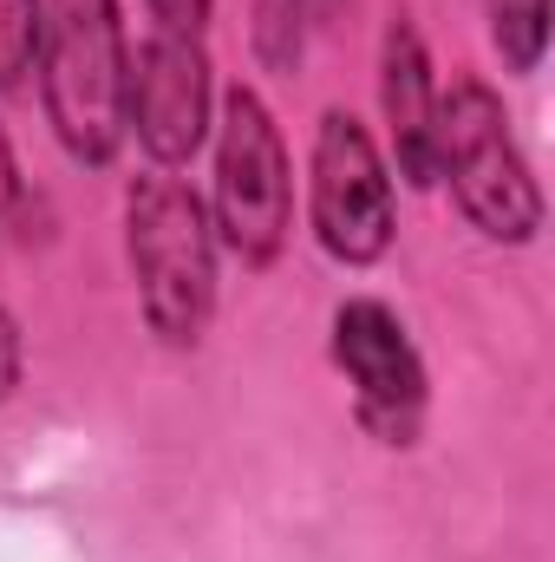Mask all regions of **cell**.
Here are the masks:
<instances>
[{
    "instance_id": "6da1fadb",
    "label": "cell",
    "mask_w": 555,
    "mask_h": 562,
    "mask_svg": "<svg viewBox=\"0 0 555 562\" xmlns=\"http://www.w3.org/2000/svg\"><path fill=\"white\" fill-rule=\"evenodd\" d=\"M125 269L138 288V314L157 347H203L223 294V243L203 190L183 170H150L125 183Z\"/></svg>"
},
{
    "instance_id": "7a4b0ae2",
    "label": "cell",
    "mask_w": 555,
    "mask_h": 562,
    "mask_svg": "<svg viewBox=\"0 0 555 562\" xmlns=\"http://www.w3.org/2000/svg\"><path fill=\"white\" fill-rule=\"evenodd\" d=\"M438 183L490 249H530L550 223L543 177L517 138V119L477 72L438 86Z\"/></svg>"
},
{
    "instance_id": "3957f363",
    "label": "cell",
    "mask_w": 555,
    "mask_h": 562,
    "mask_svg": "<svg viewBox=\"0 0 555 562\" xmlns=\"http://www.w3.org/2000/svg\"><path fill=\"white\" fill-rule=\"evenodd\" d=\"M39 105L59 150L79 170H105L125 150L132 99V33L118 0H46L39 26Z\"/></svg>"
},
{
    "instance_id": "277c9868",
    "label": "cell",
    "mask_w": 555,
    "mask_h": 562,
    "mask_svg": "<svg viewBox=\"0 0 555 562\" xmlns=\"http://www.w3.org/2000/svg\"><path fill=\"white\" fill-rule=\"evenodd\" d=\"M209 223L223 256H236L249 276L275 269L294 236V157L281 138L275 105L242 79L216 92L209 125Z\"/></svg>"
},
{
    "instance_id": "5b68a950",
    "label": "cell",
    "mask_w": 555,
    "mask_h": 562,
    "mask_svg": "<svg viewBox=\"0 0 555 562\" xmlns=\"http://www.w3.org/2000/svg\"><path fill=\"white\" fill-rule=\"evenodd\" d=\"M307 229L333 269H380L399 243V183L380 132L353 105H327L307 144Z\"/></svg>"
},
{
    "instance_id": "8992f818",
    "label": "cell",
    "mask_w": 555,
    "mask_h": 562,
    "mask_svg": "<svg viewBox=\"0 0 555 562\" xmlns=\"http://www.w3.org/2000/svg\"><path fill=\"white\" fill-rule=\"evenodd\" d=\"M327 360L347 380L360 431L386 451H412L431 419V367L412 340V321L386 294H347L327 314Z\"/></svg>"
},
{
    "instance_id": "52a82bcc",
    "label": "cell",
    "mask_w": 555,
    "mask_h": 562,
    "mask_svg": "<svg viewBox=\"0 0 555 562\" xmlns=\"http://www.w3.org/2000/svg\"><path fill=\"white\" fill-rule=\"evenodd\" d=\"M216 66L203 33H163L150 26L132 46V99H125V138H138L150 170H183L209 150L216 125Z\"/></svg>"
},
{
    "instance_id": "ba28073f",
    "label": "cell",
    "mask_w": 555,
    "mask_h": 562,
    "mask_svg": "<svg viewBox=\"0 0 555 562\" xmlns=\"http://www.w3.org/2000/svg\"><path fill=\"white\" fill-rule=\"evenodd\" d=\"M380 150L393 164V183L431 190L438 183V66L406 7L386 13L380 26Z\"/></svg>"
},
{
    "instance_id": "9c48e42d",
    "label": "cell",
    "mask_w": 555,
    "mask_h": 562,
    "mask_svg": "<svg viewBox=\"0 0 555 562\" xmlns=\"http://www.w3.org/2000/svg\"><path fill=\"white\" fill-rule=\"evenodd\" d=\"M550 26H555V0H484V33H490V53L510 79L543 72Z\"/></svg>"
},
{
    "instance_id": "30bf717a",
    "label": "cell",
    "mask_w": 555,
    "mask_h": 562,
    "mask_svg": "<svg viewBox=\"0 0 555 562\" xmlns=\"http://www.w3.org/2000/svg\"><path fill=\"white\" fill-rule=\"evenodd\" d=\"M39 26H46V0H0V92L26 86L39 59Z\"/></svg>"
},
{
    "instance_id": "8fae6325",
    "label": "cell",
    "mask_w": 555,
    "mask_h": 562,
    "mask_svg": "<svg viewBox=\"0 0 555 562\" xmlns=\"http://www.w3.org/2000/svg\"><path fill=\"white\" fill-rule=\"evenodd\" d=\"M20 380H26V334H20V314L0 307V406L20 393Z\"/></svg>"
},
{
    "instance_id": "7c38bea8",
    "label": "cell",
    "mask_w": 555,
    "mask_h": 562,
    "mask_svg": "<svg viewBox=\"0 0 555 562\" xmlns=\"http://www.w3.org/2000/svg\"><path fill=\"white\" fill-rule=\"evenodd\" d=\"M144 13L163 33H209V0H144Z\"/></svg>"
},
{
    "instance_id": "4fadbf2b",
    "label": "cell",
    "mask_w": 555,
    "mask_h": 562,
    "mask_svg": "<svg viewBox=\"0 0 555 562\" xmlns=\"http://www.w3.org/2000/svg\"><path fill=\"white\" fill-rule=\"evenodd\" d=\"M20 203V164H13V144H7V132H0V216Z\"/></svg>"
},
{
    "instance_id": "5bb4252c",
    "label": "cell",
    "mask_w": 555,
    "mask_h": 562,
    "mask_svg": "<svg viewBox=\"0 0 555 562\" xmlns=\"http://www.w3.org/2000/svg\"><path fill=\"white\" fill-rule=\"evenodd\" d=\"M294 7H301V13H327L333 0H294Z\"/></svg>"
}]
</instances>
